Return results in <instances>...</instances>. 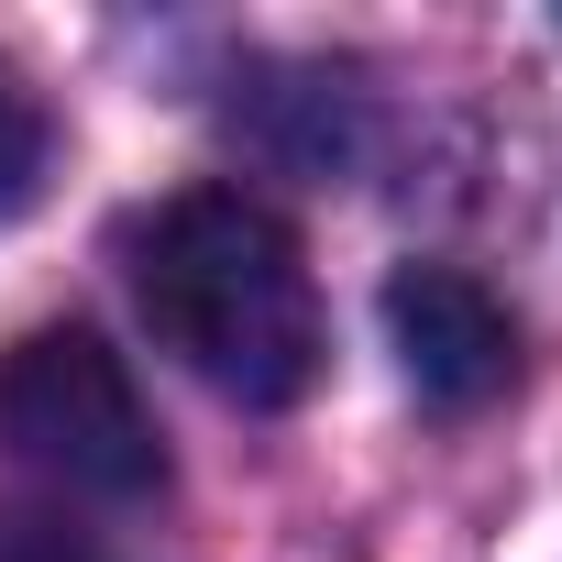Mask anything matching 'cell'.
<instances>
[{"label":"cell","mask_w":562,"mask_h":562,"mask_svg":"<svg viewBox=\"0 0 562 562\" xmlns=\"http://www.w3.org/2000/svg\"><path fill=\"white\" fill-rule=\"evenodd\" d=\"M122 265H133L144 331L199 386H221L232 408H299L321 386L331 321H321L299 232L276 221L265 199H243V188H177V199H155L133 221Z\"/></svg>","instance_id":"obj_1"},{"label":"cell","mask_w":562,"mask_h":562,"mask_svg":"<svg viewBox=\"0 0 562 562\" xmlns=\"http://www.w3.org/2000/svg\"><path fill=\"white\" fill-rule=\"evenodd\" d=\"M0 463H23L34 485L89 496V507L166 496L155 408H144L133 364L78 321H45V331H23L0 353Z\"/></svg>","instance_id":"obj_2"},{"label":"cell","mask_w":562,"mask_h":562,"mask_svg":"<svg viewBox=\"0 0 562 562\" xmlns=\"http://www.w3.org/2000/svg\"><path fill=\"white\" fill-rule=\"evenodd\" d=\"M386 342H397V375L419 386V408H441V419H474L518 386V321L463 265H397Z\"/></svg>","instance_id":"obj_3"},{"label":"cell","mask_w":562,"mask_h":562,"mask_svg":"<svg viewBox=\"0 0 562 562\" xmlns=\"http://www.w3.org/2000/svg\"><path fill=\"white\" fill-rule=\"evenodd\" d=\"M45 166H56V122H45V100H34L12 67H0V221H12V210H34Z\"/></svg>","instance_id":"obj_4"},{"label":"cell","mask_w":562,"mask_h":562,"mask_svg":"<svg viewBox=\"0 0 562 562\" xmlns=\"http://www.w3.org/2000/svg\"><path fill=\"white\" fill-rule=\"evenodd\" d=\"M0 562H100V551H78V540H0Z\"/></svg>","instance_id":"obj_5"}]
</instances>
